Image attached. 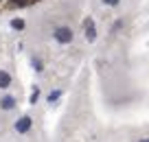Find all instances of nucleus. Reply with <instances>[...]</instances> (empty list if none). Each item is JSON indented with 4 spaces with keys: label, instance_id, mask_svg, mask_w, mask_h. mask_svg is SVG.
Instances as JSON below:
<instances>
[{
    "label": "nucleus",
    "instance_id": "nucleus-1",
    "mask_svg": "<svg viewBox=\"0 0 149 142\" xmlns=\"http://www.w3.org/2000/svg\"><path fill=\"white\" fill-rule=\"evenodd\" d=\"M53 37H55L59 44H70L74 35H72V31H70L68 26H57V28H55V33H53Z\"/></svg>",
    "mask_w": 149,
    "mask_h": 142
},
{
    "label": "nucleus",
    "instance_id": "nucleus-2",
    "mask_svg": "<svg viewBox=\"0 0 149 142\" xmlns=\"http://www.w3.org/2000/svg\"><path fill=\"white\" fill-rule=\"evenodd\" d=\"M84 35H86V39H88V42H94V39H97V24H94L92 18H88V20L84 22Z\"/></svg>",
    "mask_w": 149,
    "mask_h": 142
},
{
    "label": "nucleus",
    "instance_id": "nucleus-3",
    "mask_svg": "<svg viewBox=\"0 0 149 142\" xmlns=\"http://www.w3.org/2000/svg\"><path fill=\"white\" fill-rule=\"evenodd\" d=\"M31 127H33V118H31V116H22V118L15 123V131H18V133H26Z\"/></svg>",
    "mask_w": 149,
    "mask_h": 142
},
{
    "label": "nucleus",
    "instance_id": "nucleus-4",
    "mask_svg": "<svg viewBox=\"0 0 149 142\" xmlns=\"http://www.w3.org/2000/svg\"><path fill=\"white\" fill-rule=\"evenodd\" d=\"M13 107H15V96H2L0 98V109L11 112Z\"/></svg>",
    "mask_w": 149,
    "mask_h": 142
},
{
    "label": "nucleus",
    "instance_id": "nucleus-5",
    "mask_svg": "<svg viewBox=\"0 0 149 142\" xmlns=\"http://www.w3.org/2000/svg\"><path fill=\"white\" fill-rule=\"evenodd\" d=\"M11 85V74L7 70H0V90H7Z\"/></svg>",
    "mask_w": 149,
    "mask_h": 142
},
{
    "label": "nucleus",
    "instance_id": "nucleus-6",
    "mask_svg": "<svg viewBox=\"0 0 149 142\" xmlns=\"http://www.w3.org/2000/svg\"><path fill=\"white\" fill-rule=\"evenodd\" d=\"M59 96H61V90H55V92H51V94L46 96V101H48V103L53 105V103H55V101H57Z\"/></svg>",
    "mask_w": 149,
    "mask_h": 142
},
{
    "label": "nucleus",
    "instance_id": "nucleus-7",
    "mask_svg": "<svg viewBox=\"0 0 149 142\" xmlns=\"http://www.w3.org/2000/svg\"><path fill=\"white\" fill-rule=\"evenodd\" d=\"M37 98H40V87H35V90L31 92V98H29V103H31V105H35Z\"/></svg>",
    "mask_w": 149,
    "mask_h": 142
},
{
    "label": "nucleus",
    "instance_id": "nucleus-8",
    "mask_svg": "<svg viewBox=\"0 0 149 142\" xmlns=\"http://www.w3.org/2000/svg\"><path fill=\"white\" fill-rule=\"evenodd\" d=\"M33 68H35V72H42V61L37 57H33Z\"/></svg>",
    "mask_w": 149,
    "mask_h": 142
},
{
    "label": "nucleus",
    "instance_id": "nucleus-9",
    "mask_svg": "<svg viewBox=\"0 0 149 142\" xmlns=\"http://www.w3.org/2000/svg\"><path fill=\"white\" fill-rule=\"evenodd\" d=\"M101 2H103L105 7H116L118 2H121V0H101Z\"/></svg>",
    "mask_w": 149,
    "mask_h": 142
},
{
    "label": "nucleus",
    "instance_id": "nucleus-10",
    "mask_svg": "<svg viewBox=\"0 0 149 142\" xmlns=\"http://www.w3.org/2000/svg\"><path fill=\"white\" fill-rule=\"evenodd\" d=\"M11 26L20 31V28H24V22H22V20H13V22H11Z\"/></svg>",
    "mask_w": 149,
    "mask_h": 142
},
{
    "label": "nucleus",
    "instance_id": "nucleus-11",
    "mask_svg": "<svg viewBox=\"0 0 149 142\" xmlns=\"http://www.w3.org/2000/svg\"><path fill=\"white\" fill-rule=\"evenodd\" d=\"M26 0H13V5H24Z\"/></svg>",
    "mask_w": 149,
    "mask_h": 142
},
{
    "label": "nucleus",
    "instance_id": "nucleus-12",
    "mask_svg": "<svg viewBox=\"0 0 149 142\" xmlns=\"http://www.w3.org/2000/svg\"><path fill=\"white\" fill-rule=\"evenodd\" d=\"M140 142H147V138H143V140H140Z\"/></svg>",
    "mask_w": 149,
    "mask_h": 142
}]
</instances>
